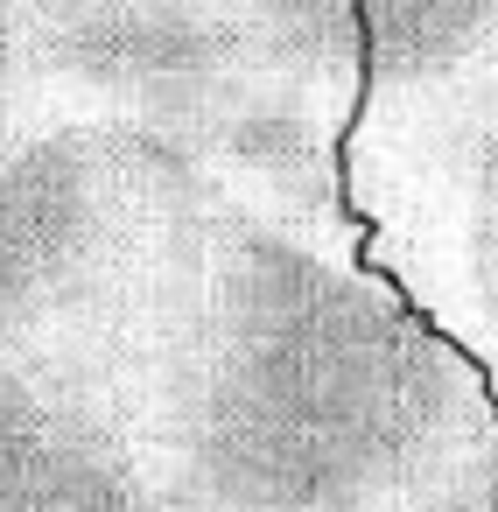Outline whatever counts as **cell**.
I'll return each instance as SVG.
<instances>
[{
    "instance_id": "8992f818",
    "label": "cell",
    "mask_w": 498,
    "mask_h": 512,
    "mask_svg": "<svg viewBox=\"0 0 498 512\" xmlns=\"http://www.w3.org/2000/svg\"><path fill=\"white\" fill-rule=\"evenodd\" d=\"M29 120H36V106H29V99H22L15 85H0V155L15 148V134H22Z\"/></svg>"
},
{
    "instance_id": "7a4b0ae2",
    "label": "cell",
    "mask_w": 498,
    "mask_h": 512,
    "mask_svg": "<svg viewBox=\"0 0 498 512\" xmlns=\"http://www.w3.org/2000/svg\"><path fill=\"white\" fill-rule=\"evenodd\" d=\"M22 71L43 113L127 120L267 225L351 246V0H22Z\"/></svg>"
},
{
    "instance_id": "277c9868",
    "label": "cell",
    "mask_w": 498,
    "mask_h": 512,
    "mask_svg": "<svg viewBox=\"0 0 498 512\" xmlns=\"http://www.w3.org/2000/svg\"><path fill=\"white\" fill-rule=\"evenodd\" d=\"M400 295L449 344L470 351V365L484 372V386L498 400V127L477 141V155H470L435 239L407 267Z\"/></svg>"
},
{
    "instance_id": "3957f363",
    "label": "cell",
    "mask_w": 498,
    "mask_h": 512,
    "mask_svg": "<svg viewBox=\"0 0 498 512\" xmlns=\"http://www.w3.org/2000/svg\"><path fill=\"white\" fill-rule=\"evenodd\" d=\"M0 512H176L78 358H0Z\"/></svg>"
},
{
    "instance_id": "6da1fadb",
    "label": "cell",
    "mask_w": 498,
    "mask_h": 512,
    "mask_svg": "<svg viewBox=\"0 0 498 512\" xmlns=\"http://www.w3.org/2000/svg\"><path fill=\"white\" fill-rule=\"evenodd\" d=\"M36 358V351H29ZM78 358L176 512H400L498 400L386 274L197 176Z\"/></svg>"
},
{
    "instance_id": "5b68a950",
    "label": "cell",
    "mask_w": 498,
    "mask_h": 512,
    "mask_svg": "<svg viewBox=\"0 0 498 512\" xmlns=\"http://www.w3.org/2000/svg\"><path fill=\"white\" fill-rule=\"evenodd\" d=\"M400 512H498V428L484 442H470L421 498H407Z\"/></svg>"
}]
</instances>
